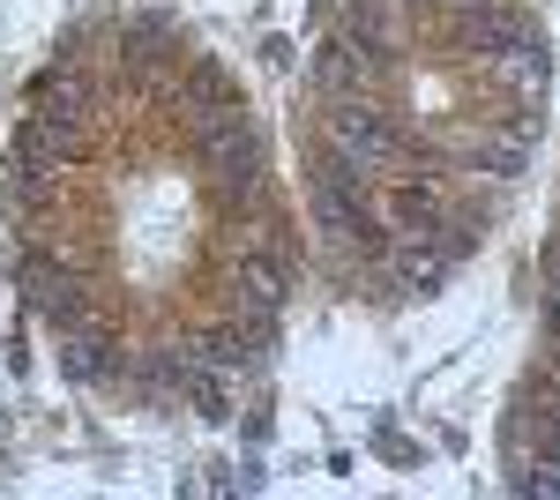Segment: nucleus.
Here are the masks:
<instances>
[{"label": "nucleus", "instance_id": "nucleus-4", "mask_svg": "<svg viewBox=\"0 0 560 500\" xmlns=\"http://www.w3.org/2000/svg\"><path fill=\"white\" fill-rule=\"evenodd\" d=\"M530 150H538V120L516 113L509 127H493L486 142H471V172H486V179H523L530 172Z\"/></svg>", "mask_w": 560, "mask_h": 500}, {"label": "nucleus", "instance_id": "nucleus-11", "mask_svg": "<svg viewBox=\"0 0 560 500\" xmlns=\"http://www.w3.org/2000/svg\"><path fill=\"white\" fill-rule=\"evenodd\" d=\"M523 493H546L560 500V456H538V463H523V478H516Z\"/></svg>", "mask_w": 560, "mask_h": 500}, {"label": "nucleus", "instance_id": "nucleus-2", "mask_svg": "<svg viewBox=\"0 0 560 500\" xmlns=\"http://www.w3.org/2000/svg\"><path fill=\"white\" fill-rule=\"evenodd\" d=\"M456 38L471 45V53H486V60H509V53H523V45H538V23H530L523 8H493V0H478V15L456 31Z\"/></svg>", "mask_w": 560, "mask_h": 500}, {"label": "nucleus", "instance_id": "nucleus-6", "mask_svg": "<svg viewBox=\"0 0 560 500\" xmlns=\"http://www.w3.org/2000/svg\"><path fill=\"white\" fill-rule=\"evenodd\" d=\"M60 374H68V381H105V374H120V359H113V336L90 329V322L60 329Z\"/></svg>", "mask_w": 560, "mask_h": 500}, {"label": "nucleus", "instance_id": "nucleus-7", "mask_svg": "<svg viewBox=\"0 0 560 500\" xmlns=\"http://www.w3.org/2000/svg\"><path fill=\"white\" fill-rule=\"evenodd\" d=\"M441 224V187L433 179H396L388 187V232H433Z\"/></svg>", "mask_w": 560, "mask_h": 500}, {"label": "nucleus", "instance_id": "nucleus-1", "mask_svg": "<svg viewBox=\"0 0 560 500\" xmlns=\"http://www.w3.org/2000/svg\"><path fill=\"white\" fill-rule=\"evenodd\" d=\"M329 142L345 150L351 165H366V172H388L396 158H404V135H396L366 97H337V113H329Z\"/></svg>", "mask_w": 560, "mask_h": 500}, {"label": "nucleus", "instance_id": "nucleus-9", "mask_svg": "<svg viewBox=\"0 0 560 500\" xmlns=\"http://www.w3.org/2000/svg\"><path fill=\"white\" fill-rule=\"evenodd\" d=\"M90 105V83L75 75V68H45L38 75V113H52V120H83Z\"/></svg>", "mask_w": 560, "mask_h": 500}, {"label": "nucleus", "instance_id": "nucleus-3", "mask_svg": "<svg viewBox=\"0 0 560 500\" xmlns=\"http://www.w3.org/2000/svg\"><path fill=\"white\" fill-rule=\"evenodd\" d=\"M23 292H31V306H38L52 329H75V322H90V314H83V292H75V277H68L60 261H45V254H31V261H23Z\"/></svg>", "mask_w": 560, "mask_h": 500}, {"label": "nucleus", "instance_id": "nucleus-5", "mask_svg": "<svg viewBox=\"0 0 560 500\" xmlns=\"http://www.w3.org/2000/svg\"><path fill=\"white\" fill-rule=\"evenodd\" d=\"M284 292H292V261H284V254H261V247L240 254V306H247V314L277 322Z\"/></svg>", "mask_w": 560, "mask_h": 500}, {"label": "nucleus", "instance_id": "nucleus-8", "mask_svg": "<svg viewBox=\"0 0 560 500\" xmlns=\"http://www.w3.org/2000/svg\"><path fill=\"white\" fill-rule=\"evenodd\" d=\"M179 105H187V113H217V105H240V90H232V75H224V68L195 60V68L179 75Z\"/></svg>", "mask_w": 560, "mask_h": 500}, {"label": "nucleus", "instance_id": "nucleus-12", "mask_svg": "<svg viewBox=\"0 0 560 500\" xmlns=\"http://www.w3.org/2000/svg\"><path fill=\"white\" fill-rule=\"evenodd\" d=\"M538 269H546V299H560V240L546 247V261H538Z\"/></svg>", "mask_w": 560, "mask_h": 500}, {"label": "nucleus", "instance_id": "nucleus-10", "mask_svg": "<svg viewBox=\"0 0 560 500\" xmlns=\"http://www.w3.org/2000/svg\"><path fill=\"white\" fill-rule=\"evenodd\" d=\"M351 38H359V53H396L404 23H396L388 0H359V8H351Z\"/></svg>", "mask_w": 560, "mask_h": 500}]
</instances>
